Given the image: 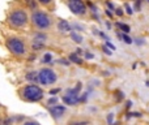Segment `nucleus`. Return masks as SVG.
Wrapping results in <instances>:
<instances>
[{
    "label": "nucleus",
    "mask_w": 149,
    "mask_h": 125,
    "mask_svg": "<svg viewBox=\"0 0 149 125\" xmlns=\"http://www.w3.org/2000/svg\"><path fill=\"white\" fill-rule=\"evenodd\" d=\"M7 47L13 55H24L25 54V44L18 38H9L7 41Z\"/></svg>",
    "instance_id": "20e7f679"
},
{
    "label": "nucleus",
    "mask_w": 149,
    "mask_h": 125,
    "mask_svg": "<svg viewBox=\"0 0 149 125\" xmlns=\"http://www.w3.org/2000/svg\"><path fill=\"white\" fill-rule=\"evenodd\" d=\"M124 7H126V9H127V13H128V15H132V13H134V10H132V8L130 7L128 4H126V5H124Z\"/></svg>",
    "instance_id": "dca6fc26"
},
{
    "label": "nucleus",
    "mask_w": 149,
    "mask_h": 125,
    "mask_svg": "<svg viewBox=\"0 0 149 125\" xmlns=\"http://www.w3.org/2000/svg\"><path fill=\"white\" fill-rule=\"evenodd\" d=\"M115 13H116L118 16H122V15H123V10H122L120 8H116V9H115Z\"/></svg>",
    "instance_id": "a211bd4d"
},
{
    "label": "nucleus",
    "mask_w": 149,
    "mask_h": 125,
    "mask_svg": "<svg viewBox=\"0 0 149 125\" xmlns=\"http://www.w3.org/2000/svg\"><path fill=\"white\" fill-rule=\"evenodd\" d=\"M28 4H29V5H31L33 8H36V4L33 3V0H28Z\"/></svg>",
    "instance_id": "b1692460"
},
{
    "label": "nucleus",
    "mask_w": 149,
    "mask_h": 125,
    "mask_svg": "<svg viewBox=\"0 0 149 125\" xmlns=\"http://www.w3.org/2000/svg\"><path fill=\"white\" fill-rule=\"evenodd\" d=\"M68 7H70L71 12L77 16L85 15V12H86V7H85L82 0H68Z\"/></svg>",
    "instance_id": "0eeeda50"
},
{
    "label": "nucleus",
    "mask_w": 149,
    "mask_h": 125,
    "mask_svg": "<svg viewBox=\"0 0 149 125\" xmlns=\"http://www.w3.org/2000/svg\"><path fill=\"white\" fill-rule=\"evenodd\" d=\"M70 59H71V60H72V61H73V63H76V64H81V63H82V60H81V59H80V57H79V56H77V55H76V54H72V55H71V56H70Z\"/></svg>",
    "instance_id": "f8f14e48"
},
{
    "label": "nucleus",
    "mask_w": 149,
    "mask_h": 125,
    "mask_svg": "<svg viewBox=\"0 0 149 125\" xmlns=\"http://www.w3.org/2000/svg\"><path fill=\"white\" fill-rule=\"evenodd\" d=\"M103 51H105L107 55H111V54H113V52H111L110 50H107V47H103Z\"/></svg>",
    "instance_id": "4be33fe9"
},
{
    "label": "nucleus",
    "mask_w": 149,
    "mask_h": 125,
    "mask_svg": "<svg viewBox=\"0 0 149 125\" xmlns=\"http://www.w3.org/2000/svg\"><path fill=\"white\" fill-rule=\"evenodd\" d=\"M71 37H72V39L74 42H77V43H81L82 42V38H81V35H79V34H76L74 31H72L71 33Z\"/></svg>",
    "instance_id": "9b49d317"
},
{
    "label": "nucleus",
    "mask_w": 149,
    "mask_h": 125,
    "mask_svg": "<svg viewBox=\"0 0 149 125\" xmlns=\"http://www.w3.org/2000/svg\"><path fill=\"white\" fill-rule=\"evenodd\" d=\"M22 98L28 102H38L43 98V91L39 86L28 85L22 89Z\"/></svg>",
    "instance_id": "f257e3e1"
},
{
    "label": "nucleus",
    "mask_w": 149,
    "mask_h": 125,
    "mask_svg": "<svg viewBox=\"0 0 149 125\" xmlns=\"http://www.w3.org/2000/svg\"><path fill=\"white\" fill-rule=\"evenodd\" d=\"M51 60H52V57H51V55H50V54H46V55L43 56V63L51 64Z\"/></svg>",
    "instance_id": "4468645a"
},
{
    "label": "nucleus",
    "mask_w": 149,
    "mask_h": 125,
    "mask_svg": "<svg viewBox=\"0 0 149 125\" xmlns=\"http://www.w3.org/2000/svg\"><path fill=\"white\" fill-rule=\"evenodd\" d=\"M116 25H118V28H119V29H122V30H123L126 34L130 31V26L124 25V23H119V22H118V23H116Z\"/></svg>",
    "instance_id": "ddd939ff"
},
{
    "label": "nucleus",
    "mask_w": 149,
    "mask_h": 125,
    "mask_svg": "<svg viewBox=\"0 0 149 125\" xmlns=\"http://www.w3.org/2000/svg\"><path fill=\"white\" fill-rule=\"evenodd\" d=\"M58 29H59L62 33H67V31H71V25L67 22V21H59Z\"/></svg>",
    "instance_id": "1a4fd4ad"
},
{
    "label": "nucleus",
    "mask_w": 149,
    "mask_h": 125,
    "mask_svg": "<svg viewBox=\"0 0 149 125\" xmlns=\"http://www.w3.org/2000/svg\"><path fill=\"white\" fill-rule=\"evenodd\" d=\"M147 1H149V0H147Z\"/></svg>",
    "instance_id": "bb28decb"
},
{
    "label": "nucleus",
    "mask_w": 149,
    "mask_h": 125,
    "mask_svg": "<svg viewBox=\"0 0 149 125\" xmlns=\"http://www.w3.org/2000/svg\"><path fill=\"white\" fill-rule=\"evenodd\" d=\"M38 79L42 85H51L56 81V74L49 68L41 69V72L38 73Z\"/></svg>",
    "instance_id": "39448f33"
},
{
    "label": "nucleus",
    "mask_w": 149,
    "mask_h": 125,
    "mask_svg": "<svg viewBox=\"0 0 149 125\" xmlns=\"http://www.w3.org/2000/svg\"><path fill=\"white\" fill-rule=\"evenodd\" d=\"M26 79H28V81H37L38 76H37L36 72H29V73L26 74Z\"/></svg>",
    "instance_id": "9d476101"
},
{
    "label": "nucleus",
    "mask_w": 149,
    "mask_h": 125,
    "mask_svg": "<svg viewBox=\"0 0 149 125\" xmlns=\"http://www.w3.org/2000/svg\"><path fill=\"white\" fill-rule=\"evenodd\" d=\"M106 46H107V47H110L111 50H115V47H114V44H113V43H110V41H107V42H106Z\"/></svg>",
    "instance_id": "6ab92c4d"
},
{
    "label": "nucleus",
    "mask_w": 149,
    "mask_h": 125,
    "mask_svg": "<svg viewBox=\"0 0 149 125\" xmlns=\"http://www.w3.org/2000/svg\"><path fill=\"white\" fill-rule=\"evenodd\" d=\"M120 38H122V39H123V41H124V42H126V43H128V44H130V43H132V39H131V38H130V37H128V35H127V34H126V33H124V34H123V35H120Z\"/></svg>",
    "instance_id": "2eb2a0df"
},
{
    "label": "nucleus",
    "mask_w": 149,
    "mask_h": 125,
    "mask_svg": "<svg viewBox=\"0 0 149 125\" xmlns=\"http://www.w3.org/2000/svg\"><path fill=\"white\" fill-rule=\"evenodd\" d=\"M85 56H86V59H93V55L92 54H88V52H86V55H85Z\"/></svg>",
    "instance_id": "393cba45"
},
{
    "label": "nucleus",
    "mask_w": 149,
    "mask_h": 125,
    "mask_svg": "<svg viewBox=\"0 0 149 125\" xmlns=\"http://www.w3.org/2000/svg\"><path fill=\"white\" fill-rule=\"evenodd\" d=\"M59 63L64 64V65H68V64H70V63H68V61H65V60H60V61H59Z\"/></svg>",
    "instance_id": "a878e982"
},
{
    "label": "nucleus",
    "mask_w": 149,
    "mask_h": 125,
    "mask_svg": "<svg viewBox=\"0 0 149 125\" xmlns=\"http://www.w3.org/2000/svg\"><path fill=\"white\" fill-rule=\"evenodd\" d=\"M31 21L38 29H47L51 25V18L43 12H34L31 16Z\"/></svg>",
    "instance_id": "7ed1b4c3"
},
{
    "label": "nucleus",
    "mask_w": 149,
    "mask_h": 125,
    "mask_svg": "<svg viewBox=\"0 0 149 125\" xmlns=\"http://www.w3.org/2000/svg\"><path fill=\"white\" fill-rule=\"evenodd\" d=\"M59 91H60V89H52L51 91H50V94H51V95H55L56 93H59Z\"/></svg>",
    "instance_id": "aec40b11"
},
{
    "label": "nucleus",
    "mask_w": 149,
    "mask_h": 125,
    "mask_svg": "<svg viewBox=\"0 0 149 125\" xmlns=\"http://www.w3.org/2000/svg\"><path fill=\"white\" fill-rule=\"evenodd\" d=\"M58 103V98H51V99L49 100V104L51 106V104H56Z\"/></svg>",
    "instance_id": "f3484780"
},
{
    "label": "nucleus",
    "mask_w": 149,
    "mask_h": 125,
    "mask_svg": "<svg viewBox=\"0 0 149 125\" xmlns=\"http://www.w3.org/2000/svg\"><path fill=\"white\" fill-rule=\"evenodd\" d=\"M39 3H42V4H49L50 1H51V0H38Z\"/></svg>",
    "instance_id": "5701e85b"
},
{
    "label": "nucleus",
    "mask_w": 149,
    "mask_h": 125,
    "mask_svg": "<svg viewBox=\"0 0 149 125\" xmlns=\"http://www.w3.org/2000/svg\"><path fill=\"white\" fill-rule=\"evenodd\" d=\"M24 125H39L38 123H36V121H26Z\"/></svg>",
    "instance_id": "412c9836"
},
{
    "label": "nucleus",
    "mask_w": 149,
    "mask_h": 125,
    "mask_svg": "<svg viewBox=\"0 0 149 125\" xmlns=\"http://www.w3.org/2000/svg\"><path fill=\"white\" fill-rule=\"evenodd\" d=\"M81 89V84H79L74 89H70L67 90V95L63 97V102L65 104H70V106H74L77 102H79V91Z\"/></svg>",
    "instance_id": "423d86ee"
},
{
    "label": "nucleus",
    "mask_w": 149,
    "mask_h": 125,
    "mask_svg": "<svg viewBox=\"0 0 149 125\" xmlns=\"http://www.w3.org/2000/svg\"><path fill=\"white\" fill-rule=\"evenodd\" d=\"M9 23L15 28H22L28 23V15L22 9H15L9 15Z\"/></svg>",
    "instance_id": "f03ea898"
},
{
    "label": "nucleus",
    "mask_w": 149,
    "mask_h": 125,
    "mask_svg": "<svg viewBox=\"0 0 149 125\" xmlns=\"http://www.w3.org/2000/svg\"><path fill=\"white\" fill-rule=\"evenodd\" d=\"M50 112H51V115L54 116V117L59 119V117H62V116L64 115L65 107H63V106H54V107L50 108Z\"/></svg>",
    "instance_id": "6e6552de"
}]
</instances>
